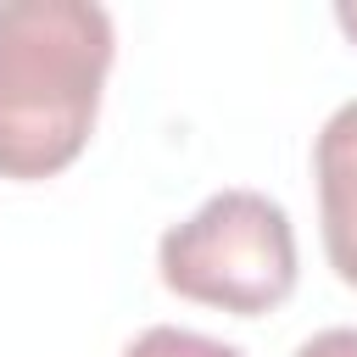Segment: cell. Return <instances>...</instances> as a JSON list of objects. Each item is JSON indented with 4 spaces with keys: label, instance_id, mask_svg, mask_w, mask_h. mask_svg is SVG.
Masks as SVG:
<instances>
[{
    "label": "cell",
    "instance_id": "cell-1",
    "mask_svg": "<svg viewBox=\"0 0 357 357\" xmlns=\"http://www.w3.org/2000/svg\"><path fill=\"white\" fill-rule=\"evenodd\" d=\"M112 56L117 28L95 0L0 6V178H56L84 156Z\"/></svg>",
    "mask_w": 357,
    "mask_h": 357
},
{
    "label": "cell",
    "instance_id": "cell-2",
    "mask_svg": "<svg viewBox=\"0 0 357 357\" xmlns=\"http://www.w3.org/2000/svg\"><path fill=\"white\" fill-rule=\"evenodd\" d=\"M156 273L173 296L234 318H262L296 290L290 212L262 190H218L156 245Z\"/></svg>",
    "mask_w": 357,
    "mask_h": 357
},
{
    "label": "cell",
    "instance_id": "cell-3",
    "mask_svg": "<svg viewBox=\"0 0 357 357\" xmlns=\"http://www.w3.org/2000/svg\"><path fill=\"white\" fill-rule=\"evenodd\" d=\"M312 178H318V223L324 257L340 284L357 290V100L335 106L312 139Z\"/></svg>",
    "mask_w": 357,
    "mask_h": 357
},
{
    "label": "cell",
    "instance_id": "cell-4",
    "mask_svg": "<svg viewBox=\"0 0 357 357\" xmlns=\"http://www.w3.org/2000/svg\"><path fill=\"white\" fill-rule=\"evenodd\" d=\"M123 357H245V351L229 346V340H212V335H201V329L151 324V329H139V335L123 346Z\"/></svg>",
    "mask_w": 357,
    "mask_h": 357
},
{
    "label": "cell",
    "instance_id": "cell-5",
    "mask_svg": "<svg viewBox=\"0 0 357 357\" xmlns=\"http://www.w3.org/2000/svg\"><path fill=\"white\" fill-rule=\"evenodd\" d=\"M296 357H357V329H318L312 340L296 346Z\"/></svg>",
    "mask_w": 357,
    "mask_h": 357
},
{
    "label": "cell",
    "instance_id": "cell-6",
    "mask_svg": "<svg viewBox=\"0 0 357 357\" xmlns=\"http://www.w3.org/2000/svg\"><path fill=\"white\" fill-rule=\"evenodd\" d=\"M335 22H340V33L357 45V0H340V6H335Z\"/></svg>",
    "mask_w": 357,
    "mask_h": 357
}]
</instances>
